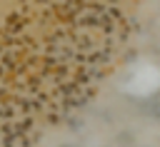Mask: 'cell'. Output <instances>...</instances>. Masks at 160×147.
<instances>
[{"instance_id": "6da1fadb", "label": "cell", "mask_w": 160, "mask_h": 147, "mask_svg": "<svg viewBox=\"0 0 160 147\" xmlns=\"http://www.w3.org/2000/svg\"><path fill=\"white\" fill-rule=\"evenodd\" d=\"M142 0H0V147H48L122 62Z\"/></svg>"}]
</instances>
